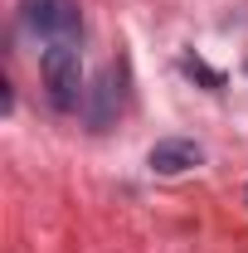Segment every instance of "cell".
Here are the masks:
<instances>
[{
	"instance_id": "1",
	"label": "cell",
	"mask_w": 248,
	"mask_h": 253,
	"mask_svg": "<svg viewBox=\"0 0 248 253\" xmlns=\"http://www.w3.org/2000/svg\"><path fill=\"white\" fill-rule=\"evenodd\" d=\"M39 73H44V88H49V102L59 112H78L88 102V88H83V59H78V44H49L39 54Z\"/></svg>"
},
{
	"instance_id": "2",
	"label": "cell",
	"mask_w": 248,
	"mask_h": 253,
	"mask_svg": "<svg viewBox=\"0 0 248 253\" xmlns=\"http://www.w3.org/2000/svg\"><path fill=\"white\" fill-rule=\"evenodd\" d=\"M20 25L49 44H78L83 10H78V0H20Z\"/></svg>"
},
{
	"instance_id": "3",
	"label": "cell",
	"mask_w": 248,
	"mask_h": 253,
	"mask_svg": "<svg viewBox=\"0 0 248 253\" xmlns=\"http://www.w3.org/2000/svg\"><path fill=\"white\" fill-rule=\"evenodd\" d=\"M122 102H126V68L107 63V68L97 73V83L88 88L83 112H88V122L102 131V126H112V117H122Z\"/></svg>"
},
{
	"instance_id": "4",
	"label": "cell",
	"mask_w": 248,
	"mask_h": 253,
	"mask_svg": "<svg viewBox=\"0 0 248 253\" xmlns=\"http://www.w3.org/2000/svg\"><path fill=\"white\" fill-rule=\"evenodd\" d=\"M156 175H185L195 166H205V146L200 141H190V136H165V141H156L151 156H146Z\"/></svg>"
},
{
	"instance_id": "5",
	"label": "cell",
	"mask_w": 248,
	"mask_h": 253,
	"mask_svg": "<svg viewBox=\"0 0 248 253\" xmlns=\"http://www.w3.org/2000/svg\"><path fill=\"white\" fill-rule=\"evenodd\" d=\"M180 68H185L190 78H200V83H205V88H224V73H219V68H209V63L205 59H195V54H185V59H180Z\"/></svg>"
}]
</instances>
